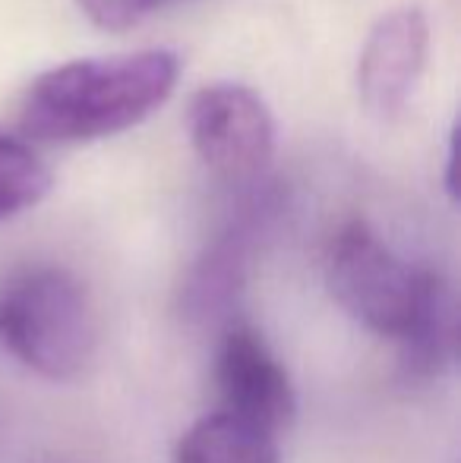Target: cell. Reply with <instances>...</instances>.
I'll list each match as a JSON object with an SVG mask.
<instances>
[{"label": "cell", "mask_w": 461, "mask_h": 463, "mask_svg": "<svg viewBox=\"0 0 461 463\" xmlns=\"http://www.w3.org/2000/svg\"><path fill=\"white\" fill-rule=\"evenodd\" d=\"M82 6L89 19H92L99 29L108 32H123L130 25H136L155 4L161 0H76Z\"/></svg>", "instance_id": "obj_11"}, {"label": "cell", "mask_w": 461, "mask_h": 463, "mask_svg": "<svg viewBox=\"0 0 461 463\" xmlns=\"http://www.w3.org/2000/svg\"><path fill=\"white\" fill-rule=\"evenodd\" d=\"M174 463H282V454L275 435L216 410L180 435Z\"/></svg>", "instance_id": "obj_8"}, {"label": "cell", "mask_w": 461, "mask_h": 463, "mask_svg": "<svg viewBox=\"0 0 461 463\" xmlns=\"http://www.w3.org/2000/svg\"><path fill=\"white\" fill-rule=\"evenodd\" d=\"M458 341V309L449 280L437 287L430 306L401 341V369L408 378H437L456 363Z\"/></svg>", "instance_id": "obj_9"}, {"label": "cell", "mask_w": 461, "mask_h": 463, "mask_svg": "<svg viewBox=\"0 0 461 463\" xmlns=\"http://www.w3.org/2000/svg\"><path fill=\"white\" fill-rule=\"evenodd\" d=\"M48 193V165L23 139L0 133V221L35 208Z\"/></svg>", "instance_id": "obj_10"}, {"label": "cell", "mask_w": 461, "mask_h": 463, "mask_svg": "<svg viewBox=\"0 0 461 463\" xmlns=\"http://www.w3.org/2000/svg\"><path fill=\"white\" fill-rule=\"evenodd\" d=\"M0 347L48 382L82 375L99 347V318L82 280L57 265L16 271L0 287Z\"/></svg>", "instance_id": "obj_2"}, {"label": "cell", "mask_w": 461, "mask_h": 463, "mask_svg": "<svg viewBox=\"0 0 461 463\" xmlns=\"http://www.w3.org/2000/svg\"><path fill=\"white\" fill-rule=\"evenodd\" d=\"M212 378H216L222 413L237 416L275 439L294 420L297 397L288 369L253 325H228L218 341Z\"/></svg>", "instance_id": "obj_6"}, {"label": "cell", "mask_w": 461, "mask_h": 463, "mask_svg": "<svg viewBox=\"0 0 461 463\" xmlns=\"http://www.w3.org/2000/svg\"><path fill=\"white\" fill-rule=\"evenodd\" d=\"M430 54V23L420 6H395L376 19L357 63V92L373 117L392 120L408 108Z\"/></svg>", "instance_id": "obj_7"}, {"label": "cell", "mask_w": 461, "mask_h": 463, "mask_svg": "<svg viewBox=\"0 0 461 463\" xmlns=\"http://www.w3.org/2000/svg\"><path fill=\"white\" fill-rule=\"evenodd\" d=\"M278 214L272 189H253L237 218L218 231V237L190 265L180 287V312L190 322H225L231 318L240 293L246 290L259 246L265 243Z\"/></svg>", "instance_id": "obj_5"}, {"label": "cell", "mask_w": 461, "mask_h": 463, "mask_svg": "<svg viewBox=\"0 0 461 463\" xmlns=\"http://www.w3.org/2000/svg\"><path fill=\"white\" fill-rule=\"evenodd\" d=\"M326 284L354 322L401 344L427 312L443 275L401 259L367 221H348L329 243Z\"/></svg>", "instance_id": "obj_3"}, {"label": "cell", "mask_w": 461, "mask_h": 463, "mask_svg": "<svg viewBox=\"0 0 461 463\" xmlns=\"http://www.w3.org/2000/svg\"><path fill=\"white\" fill-rule=\"evenodd\" d=\"M190 142L222 184L256 189L275 158V117L263 95L240 82H216L190 101Z\"/></svg>", "instance_id": "obj_4"}, {"label": "cell", "mask_w": 461, "mask_h": 463, "mask_svg": "<svg viewBox=\"0 0 461 463\" xmlns=\"http://www.w3.org/2000/svg\"><path fill=\"white\" fill-rule=\"evenodd\" d=\"M180 57L165 48L80 57L42 73L19 101V127L38 142H92L142 123L171 98Z\"/></svg>", "instance_id": "obj_1"}]
</instances>
